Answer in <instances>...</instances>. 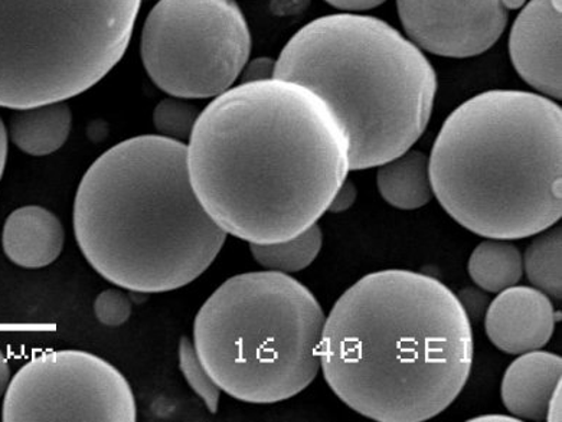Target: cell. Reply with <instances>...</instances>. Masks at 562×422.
<instances>
[{"instance_id":"1","label":"cell","mask_w":562,"mask_h":422,"mask_svg":"<svg viewBox=\"0 0 562 422\" xmlns=\"http://www.w3.org/2000/svg\"><path fill=\"white\" fill-rule=\"evenodd\" d=\"M196 198L227 236L273 244L317 224L351 171L347 132L297 82L244 81L211 101L187 145Z\"/></svg>"},{"instance_id":"2","label":"cell","mask_w":562,"mask_h":422,"mask_svg":"<svg viewBox=\"0 0 562 422\" xmlns=\"http://www.w3.org/2000/svg\"><path fill=\"white\" fill-rule=\"evenodd\" d=\"M472 323L431 275L367 274L326 316L321 369L331 392L378 422H423L445 412L473 368Z\"/></svg>"},{"instance_id":"3","label":"cell","mask_w":562,"mask_h":422,"mask_svg":"<svg viewBox=\"0 0 562 422\" xmlns=\"http://www.w3.org/2000/svg\"><path fill=\"white\" fill-rule=\"evenodd\" d=\"M72 221L91 267L145 295L195 282L227 241L193 192L187 144L159 135L120 141L97 158L78 185Z\"/></svg>"},{"instance_id":"4","label":"cell","mask_w":562,"mask_h":422,"mask_svg":"<svg viewBox=\"0 0 562 422\" xmlns=\"http://www.w3.org/2000/svg\"><path fill=\"white\" fill-rule=\"evenodd\" d=\"M428 162L435 198L476 236L524 240L562 217V110L546 95H474L447 117Z\"/></svg>"},{"instance_id":"5","label":"cell","mask_w":562,"mask_h":422,"mask_svg":"<svg viewBox=\"0 0 562 422\" xmlns=\"http://www.w3.org/2000/svg\"><path fill=\"white\" fill-rule=\"evenodd\" d=\"M274 78L319 95L349 140L351 171L413 148L430 122L435 68L413 41L378 18L340 13L303 26L281 50Z\"/></svg>"},{"instance_id":"6","label":"cell","mask_w":562,"mask_h":422,"mask_svg":"<svg viewBox=\"0 0 562 422\" xmlns=\"http://www.w3.org/2000/svg\"><path fill=\"white\" fill-rule=\"evenodd\" d=\"M326 315L290 274L234 275L206 298L193 322V346L227 396L256 406L288 401L321 373Z\"/></svg>"},{"instance_id":"7","label":"cell","mask_w":562,"mask_h":422,"mask_svg":"<svg viewBox=\"0 0 562 422\" xmlns=\"http://www.w3.org/2000/svg\"><path fill=\"white\" fill-rule=\"evenodd\" d=\"M142 0H0V107L77 98L117 66Z\"/></svg>"},{"instance_id":"8","label":"cell","mask_w":562,"mask_h":422,"mask_svg":"<svg viewBox=\"0 0 562 422\" xmlns=\"http://www.w3.org/2000/svg\"><path fill=\"white\" fill-rule=\"evenodd\" d=\"M250 53V30L234 0H159L143 26V66L173 98H218L243 75Z\"/></svg>"},{"instance_id":"9","label":"cell","mask_w":562,"mask_h":422,"mask_svg":"<svg viewBox=\"0 0 562 422\" xmlns=\"http://www.w3.org/2000/svg\"><path fill=\"white\" fill-rule=\"evenodd\" d=\"M4 422H135V394L116 366L80 349L40 353L4 394Z\"/></svg>"},{"instance_id":"10","label":"cell","mask_w":562,"mask_h":422,"mask_svg":"<svg viewBox=\"0 0 562 422\" xmlns=\"http://www.w3.org/2000/svg\"><path fill=\"white\" fill-rule=\"evenodd\" d=\"M397 4L409 39L440 57L486 53L508 24L504 0H397Z\"/></svg>"},{"instance_id":"11","label":"cell","mask_w":562,"mask_h":422,"mask_svg":"<svg viewBox=\"0 0 562 422\" xmlns=\"http://www.w3.org/2000/svg\"><path fill=\"white\" fill-rule=\"evenodd\" d=\"M562 0H531L516 18L509 50L518 75L551 100L562 98Z\"/></svg>"},{"instance_id":"12","label":"cell","mask_w":562,"mask_h":422,"mask_svg":"<svg viewBox=\"0 0 562 422\" xmlns=\"http://www.w3.org/2000/svg\"><path fill=\"white\" fill-rule=\"evenodd\" d=\"M555 324L552 298L536 287L518 284L497 293L485 315L492 345L515 356L547 346L554 337Z\"/></svg>"},{"instance_id":"13","label":"cell","mask_w":562,"mask_h":422,"mask_svg":"<svg viewBox=\"0 0 562 422\" xmlns=\"http://www.w3.org/2000/svg\"><path fill=\"white\" fill-rule=\"evenodd\" d=\"M562 360L552 352L519 355L506 369L501 397L506 410L518 420L547 421L548 407L561 388Z\"/></svg>"},{"instance_id":"14","label":"cell","mask_w":562,"mask_h":422,"mask_svg":"<svg viewBox=\"0 0 562 422\" xmlns=\"http://www.w3.org/2000/svg\"><path fill=\"white\" fill-rule=\"evenodd\" d=\"M66 229L61 219L40 205L21 206L7 218L2 231L4 255L18 267H48L61 255Z\"/></svg>"},{"instance_id":"15","label":"cell","mask_w":562,"mask_h":422,"mask_svg":"<svg viewBox=\"0 0 562 422\" xmlns=\"http://www.w3.org/2000/svg\"><path fill=\"white\" fill-rule=\"evenodd\" d=\"M72 112L67 101L15 110L9 121V139L30 156H48L70 137Z\"/></svg>"},{"instance_id":"16","label":"cell","mask_w":562,"mask_h":422,"mask_svg":"<svg viewBox=\"0 0 562 422\" xmlns=\"http://www.w3.org/2000/svg\"><path fill=\"white\" fill-rule=\"evenodd\" d=\"M376 186L382 199L401 210L420 209L435 198L428 156L407 150L378 167Z\"/></svg>"},{"instance_id":"17","label":"cell","mask_w":562,"mask_h":422,"mask_svg":"<svg viewBox=\"0 0 562 422\" xmlns=\"http://www.w3.org/2000/svg\"><path fill=\"white\" fill-rule=\"evenodd\" d=\"M468 270L479 288L486 293H501L516 286L522 278V252L508 240L486 238L470 255Z\"/></svg>"},{"instance_id":"18","label":"cell","mask_w":562,"mask_h":422,"mask_svg":"<svg viewBox=\"0 0 562 422\" xmlns=\"http://www.w3.org/2000/svg\"><path fill=\"white\" fill-rule=\"evenodd\" d=\"M322 247H324V232L319 224H315L288 241L250 244V251L252 259L265 270L292 274L303 272L308 265L315 263Z\"/></svg>"},{"instance_id":"19","label":"cell","mask_w":562,"mask_h":422,"mask_svg":"<svg viewBox=\"0 0 562 422\" xmlns=\"http://www.w3.org/2000/svg\"><path fill=\"white\" fill-rule=\"evenodd\" d=\"M537 236L522 255L524 272L533 287L552 300L561 301L562 229L555 224Z\"/></svg>"},{"instance_id":"20","label":"cell","mask_w":562,"mask_h":422,"mask_svg":"<svg viewBox=\"0 0 562 422\" xmlns=\"http://www.w3.org/2000/svg\"><path fill=\"white\" fill-rule=\"evenodd\" d=\"M200 114L201 110L191 100L170 95L156 105L154 125L159 136L186 144Z\"/></svg>"},{"instance_id":"21","label":"cell","mask_w":562,"mask_h":422,"mask_svg":"<svg viewBox=\"0 0 562 422\" xmlns=\"http://www.w3.org/2000/svg\"><path fill=\"white\" fill-rule=\"evenodd\" d=\"M178 361L179 369L186 378L187 384L204 401L206 410L211 414L218 412L221 389L218 385L211 378L209 370L202 365L200 356H198L196 349L193 346L192 339L183 337L179 341L178 346Z\"/></svg>"},{"instance_id":"22","label":"cell","mask_w":562,"mask_h":422,"mask_svg":"<svg viewBox=\"0 0 562 422\" xmlns=\"http://www.w3.org/2000/svg\"><path fill=\"white\" fill-rule=\"evenodd\" d=\"M95 319L108 328H120L131 319L132 301L119 288L101 292L94 300Z\"/></svg>"},{"instance_id":"23","label":"cell","mask_w":562,"mask_h":422,"mask_svg":"<svg viewBox=\"0 0 562 422\" xmlns=\"http://www.w3.org/2000/svg\"><path fill=\"white\" fill-rule=\"evenodd\" d=\"M456 296H458L464 313L468 315L470 323H477L485 319L486 310L491 303L485 290L477 286L467 287Z\"/></svg>"},{"instance_id":"24","label":"cell","mask_w":562,"mask_h":422,"mask_svg":"<svg viewBox=\"0 0 562 422\" xmlns=\"http://www.w3.org/2000/svg\"><path fill=\"white\" fill-rule=\"evenodd\" d=\"M358 199V190L352 181H347L340 185L338 192H336L334 199H331L328 213L331 214H344L351 209L355 202Z\"/></svg>"},{"instance_id":"25","label":"cell","mask_w":562,"mask_h":422,"mask_svg":"<svg viewBox=\"0 0 562 422\" xmlns=\"http://www.w3.org/2000/svg\"><path fill=\"white\" fill-rule=\"evenodd\" d=\"M276 61L270 58H257L244 67V81H260L274 78Z\"/></svg>"},{"instance_id":"26","label":"cell","mask_w":562,"mask_h":422,"mask_svg":"<svg viewBox=\"0 0 562 422\" xmlns=\"http://www.w3.org/2000/svg\"><path fill=\"white\" fill-rule=\"evenodd\" d=\"M325 2H328L330 7L340 9V11L362 12L380 7L386 0H325Z\"/></svg>"},{"instance_id":"27","label":"cell","mask_w":562,"mask_h":422,"mask_svg":"<svg viewBox=\"0 0 562 422\" xmlns=\"http://www.w3.org/2000/svg\"><path fill=\"white\" fill-rule=\"evenodd\" d=\"M11 379V365H9L7 355H4L2 349H0V398L4 397V394H7Z\"/></svg>"},{"instance_id":"28","label":"cell","mask_w":562,"mask_h":422,"mask_svg":"<svg viewBox=\"0 0 562 422\" xmlns=\"http://www.w3.org/2000/svg\"><path fill=\"white\" fill-rule=\"evenodd\" d=\"M8 149H9V136L7 126L0 117V181H2L4 168H7L8 160Z\"/></svg>"},{"instance_id":"29","label":"cell","mask_w":562,"mask_h":422,"mask_svg":"<svg viewBox=\"0 0 562 422\" xmlns=\"http://www.w3.org/2000/svg\"><path fill=\"white\" fill-rule=\"evenodd\" d=\"M472 421H518V419L505 415H483L479 417V419H473Z\"/></svg>"},{"instance_id":"30","label":"cell","mask_w":562,"mask_h":422,"mask_svg":"<svg viewBox=\"0 0 562 422\" xmlns=\"http://www.w3.org/2000/svg\"><path fill=\"white\" fill-rule=\"evenodd\" d=\"M525 0H504V4L508 11L510 9H519L520 7H524Z\"/></svg>"}]
</instances>
